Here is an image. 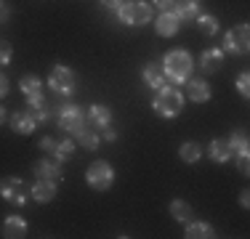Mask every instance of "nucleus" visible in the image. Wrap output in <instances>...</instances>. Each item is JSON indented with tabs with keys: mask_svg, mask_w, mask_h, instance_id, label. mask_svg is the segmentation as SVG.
<instances>
[{
	"mask_svg": "<svg viewBox=\"0 0 250 239\" xmlns=\"http://www.w3.org/2000/svg\"><path fill=\"white\" fill-rule=\"evenodd\" d=\"M163 64H165V75H170L178 82L192 75V56L187 51H168Z\"/></svg>",
	"mask_w": 250,
	"mask_h": 239,
	"instance_id": "obj_1",
	"label": "nucleus"
},
{
	"mask_svg": "<svg viewBox=\"0 0 250 239\" xmlns=\"http://www.w3.org/2000/svg\"><path fill=\"white\" fill-rule=\"evenodd\" d=\"M154 109H157V115L163 117H176L181 115L184 109V96L176 91V88H160L157 99H154Z\"/></svg>",
	"mask_w": 250,
	"mask_h": 239,
	"instance_id": "obj_2",
	"label": "nucleus"
},
{
	"mask_svg": "<svg viewBox=\"0 0 250 239\" xmlns=\"http://www.w3.org/2000/svg\"><path fill=\"white\" fill-rule=\"evenodd\" d=\"M117 16L123 24H146L152 21V8L141 0H130V3H123L117 8Z\"/></svg>",
	"mask_w": 250,
	"mask_h": 239,
	"instance_id": "obj_3",
	"label": "nucleus"
},
{
	"mask_svg": "<svg viewBox=\"0 0 250 239\" xmlns=\"http://www.w3.org/2000/svg\"><path fill=\"white\" fill-rule=\"evenodd\" d=\"M112 181H115V170H112V165H106L104 159H99V162H93L88 167V186L91 189L106 191L112 186Z\"/></svg>",
	"mask_w": 250,
	"mask_h": 239,
	"instance_id": "obj_4",
	"label": "nucleus"
},
{
	"mask_svg": "<svg viewBox=\"0 0 250 239\" xmlns=\"http://www.w3.org/2000/svg\"><path fill=\"white\" fill-rule=\"evenodd\" d=\"M56 120H59V128L75 133L77 128H83V112L77 109L75 104H64L56 109Z\"/></svg>",
	"mask_w": 250,
	"mask_h": 239,
	"instance_id": "obj_5",
	"label": "nucleus"
},
{
	"mask_svg": "<svg viewBox=\"0 0 250 239\" xmlns=\"http://www.w3.org/2000/svg\"><path fill=\"white\" fill-rule=\"evenodd\" d=\"M224 43H226V51H231V53H248V45H250V29H248V24H240V27L229 29Z\"/></svg>",
	"mask_w": 250,
	"mask_h": 239,
	"instance_id": "obj_6",
	"label": "nucleus"
},
{
	"mask_svg": "<svg viewBox=\"0 0 250 239\" xmlns=\"http://www.w3.org/2000/svg\"><path fill=\"white\" fill-rule=\"evenodd\" d=\"M48 85L56 93H72L75 91V72L67 67H53L51 77H48Z\"/></svg>",
	"mask_w": 250,
	"mask_h": 239,
	"instance_id": "obj_7",
	"label": "nucleus"
},
{
	"mask_svg": "<svg viewBox=\"0 0 250 239\" xmlns=\"http://www.w3.org/2000/svg\"><path fill=\"white\" fill-rule=\"evenodd\" d=\"M0 191H3V197L11 202V205H24L27 202L24 181H21V178H5V181L0 183Z\"/></svg>",
	"mask_w": 250,
	"mask_h": 239,
	"instance_id": "obj_8",
	"label": "nucleus"
},
{
	"mask_svg": "<svg viewBox=\"0 0 250 239\" xmlns=\"http://www.w3.org/2000/svg\"><path fill=\"white\" fill-rule=\"evenodd\" d=\"M109 120H112V112L106 109L104 104H93L91 106V112H88V128H93V130H104L106 125H109Z\"/></svg>",
	"mask_w": 250,
	"mask_h": 239,
	"instance_id": "obj_9",
	"label": "nucleus"
},
{
	"mask_svg": "<svg viewBox=\"0 0 250 239\" xmlns=\"http://www.w3.org/2000/svg\"><path fill=\"white\" fill-rule=\"evenodd\" d=\"M178 27H181V19H178L173 11H163V16L157 19V32L163 38H173L178 32Z\"/></svg>",
	"mask_w": 250,
	"mask_h": 239,
	"instance_id": "obj_10",
	"label": "nucleus"
},
{
	"mask_svg": "<svg viewBox=\"0 0 250 239\" xmlns=\"http://www.w3.org/2000/svg\"><path fill=\"white\" fill-rule=\"evenodd\" d=\"M208 152H210V159H216V162H226V159L234 157V149H231L229 139H216V141H210Z\"/></svg>",
	"mask_w": 250,
	"mask_h": 239,
	"instance_id": "obj_11",
	"label": "nucleus"
},
{
	"mask_svg": "<svg viewBox=\"0 0 250 239\" xmlns=\"http://www.w3.org/2000/svg\"><path fill=\"white\" fill-rule=\"evenodd\" d=\"M173 5H176L173 14L181 21H194L200 16V0H178V3H173Z\"/></svg>",
	"mask_w": 250,
	"mask_h": 239,
	"instance_id": "obj_12",
	"label": "nucleus"
},
{
	"mask_svg": "<svg viewBox=\"0 0 250 239\" xmlns=\"http://www.w3.org/2000/svg\"><path fill=\"white\" fill-rule=\"evenodd\" d=\"M56 197V183L48 178H38V183L32 186V199L35 202H51Z\"/></svg>",
	"mask_w": 250,
	"mask_h": 239,
	"instance_id": "obj_13",
	"label": "nucleus"
},
{
	"mask_svg": "<svg viewBox=\"0 0 250 239\" xmlns=\"http://www.w3.org/2000/svg\"><path fill=\"white\" fill-rule=\"evenodd\" d=\"M35 176L56 181V178H62V165L56 159H40V162H35Z\"/></svg>",
	"mask_w": 250,
	"mask_h": 239,
	"instance_id": "obj_14",
	"label": "nucleus"
},
{
	"mask_svg": "<svg viewBox=\"0 0 250 239\" xmlns=\"http://www.w3.org/2000/svg\"><path fill=\"white\" fill-rule=\"evenodd\" d=\"M27 115L32 117L35 122H45V120H48V104H45V99L40 93L29 96V112Z\"/></svg>",
	"mask_w": 250,
	"mask_h": 239,
	"instance_id": "obj_15",
	"label": "nucleus"
},
{
	"mask_svg": "<svg viewBox=\"0 0 250 239\" xmlns=\"http://www.w3.org/2000/svg\"><path fill=\"white\" fill-rule=\"evenodd\" d=\"M144 82L149 88H163L165 82V69L160 64H146L144 67Z\"/></svg>",
	"mask_w": 250,
	"mask_h": 239,
	"instance_id": "obj_16",
	"label": "nucleus"
},
{
	"mask_svg": "<svg viewBox=\"0 0 250 239\" xmlns=\"http://www.w3.org/2000/svg\"><path fill=\"white\" fill-rule=\"evenodd\" d=\"M24 234H27V223L21 218H16V215H11V218L3 223V237L19 239V237H24Z\"/></svg>",
	"mask_w": 250,
	"mask_h": 239,
	"instance_id": "obj_17",
	"label": "nucleus"
},
{
	"mask_svg": "<svg viewBox=\"0 0 250 239\" xmlns=\"http://www.w3.org/2000/svg\"><path fill=\"white\" fill-rule=\"evenodd\" d=\"M11 128H14V133H21V136H29L35 130V120L29 115H21V112H16V115H11Z\"/></svg>",
	"mask_w": 250,
	"mask_h": 239,
	"instance_id": "obj_18",
	"label": "nucleus"
},
{
	"mask_svg": "<svg viewBox=\"0 0 250 239\" xmlns=\"http://www.w3.org/2000/svg\"><path fill=\"white\" fill-rule=\"evenodd\" d=\"M221 64H224V53L218 51V48H210V51L202 53V69H205V72L221 69Z\"/></svg>",
	"mask_w": 250,
	"mask_h": 239,
	"instance_id": "obj_19",
	"label": "nucleus"
},
{
	"mask_svg": "<svg viewBox=\"0 0 250 239\" xmlns=\"http://www.w3.org/2000/svg\"><path fill=\"white\" fill-rule=\"evenodd\" d=\"M189 99L192 101H208L210 99V88L205 80H192L189 82Z\"/></svg>",
	"mask_w": 250,
	"mask_h": 239,
	"instance_id": "obj_20",
	"label": "nucleus"
},
{
	"mask_svg": "<svg viewBox=\"0 0 250 239\" xmlns=\"http://www.w3.org/2000/svg\"><path fill=\"white\" fill-rule=\"evenodd\" d=\"M187 237L189 239H208V237H213V226L210 223H202V220H197V223H192V220H189Z\"/></svg>",
	"mask_w": 250,
	"mask_h": 239,
	"instance_id": "obj_21",
	"label": "nucleus"
},
{
	"mask_svg": "<svg viewBox=\"0 0 250 239\" xmlns=\"http://www.w3.org/2000/svg\"><path fill=\"white\" fill-rule=\"evenodd\" d=\"M75 133H77L80 146H85V149H96L99 146V136H96V130H93V128H77Z\"/></svg>",
	"mask_w": 250,
	"mask_h": 239,
	"instance_id": "obj_22",
	"label": "nucleus"
},
{
	"mask_svg": "<svg viewBox=\"0 0 250 239\" xmlns=\"http://www.w3.org/2000/svg\"><path fill=\"white\" fill-rule=\"evenodd\" d=\"M170 215H173L176 220H192V207L184 199H173L170 202Z\"/></svg>",
	"mask_w": 250,
	"mask_h": 239,
	"instance_id": "obj_23",
	"label": "nucleus"
},
{
	"mask_svg": "<svg viewBox=\"0 0 250 239\" xmlns=\"http://www.w3.org/2000/svg\"><path fill=\"white\" fill-rule=\"evenodd\" d=\"M200 143H194V141H187V143H181V159L184 162H197L200 159Z\"/></svg>",
	"mask_w": 250,
	"mask_h": 239,
	"instance_id": "obj_24",
	"label": "nucleus"
},
{
	"mask_svg": "<svg viewBox=\"0 0 250 239\" xmlns=\"http://www.w3.org/2000/svg\"><path fill=\"white\" fill-rule=\"evenodd\" d=\"M194 21L200 24V29H202V32H205V35H216V29H218V19H216V16L200 14L197 19H194Z\"/></svg>",
	"mask_w": 250,
	"mask_h": 239,
	"instance_id": "obj_25",
	"label": "nucleus"
},
{
	"mask_svg": "<svg viewBox=\"0 0 250 239\" xmlns=\"http://www.w3.org/2000/svg\"><path fill=\"white\" fill-rule=\"evenodd\" d=\"M19 85H21V91H24L27 96L40 93V80H38L35 75H24V77H21V82H19Z\"/></svg>",
	"mask_w": 250,
	"mask_h": 239,
	"instance_id": "obj_26",
	"label": "nucleus"
},
{
	"mask_svg": "<svg viewBox=\"0 0 250 239\" xmlns=\"http://www.w3.org/2000/svg\"><path fill=\"white\" fill-rule=\"evenodd\" d=\"M53 154H56V159H69V157L75 154V143H72V141H62V143H56Z\"/></svg>",
	"mask_w": 250,
	"mask_h": 239,
	"instance_id": "obj_27",
	"label": "nucleus"
},
{
	"mask_svg": "<svg viewBox=\"0 0 250 239\" xmlns=\"http://www.w3.org/2000/svg\"><path fill=\"white\" fill-rule=\"evenodd\" d=\"M229 143H231V149H234L237 154L248 152V139H245V136H242V133H234V136H231V139H229Z\"/></svg>",
	"mask_w": 250,
	"mask_h": 239,
	"instance_id": "obj_28",
	"label": "nucleus"
},
{
	"mask_svg": "<svg viewBox=\"0 0 250 239\" xmlns=\"http://www.w3.org/2000/svg\"><path fill=\"white\" fill-rule=\"evenodd\" d=\"M11 43L8 40H0V67H3V64H8L11 61Z\"/></svg>",
	"mask_w": 250,
	"mask_h": 239,
	"instance_id": "obj_29",
	"label": "nucleus"
},
{
	"mask_svg": "<svg viewBox=\"0 0 250 239\" xmlns=\"http://www.w3.org/2000/svg\"><path fill=\"white\" fill-rule=\"evenodd\" d=\"M248 82H250L248 72H242V75L237 77V91H240L242 96H248V93H250V85H248Z\"/></svg>",
	"mask_w": 250,
	"mask_h": 239,
	"instance_id": "obj_30",
	"label": "nucleus"
},
{
	"mask_svg": "<svg viewBox=\"0 0 250 239\" xmlns=\"http://www.w3.org/2000/svg\"><path fill=\"white\" fill-rule=\"evenodd\" d=\"M40 149H43V152H53V149H56V141L45 136V139H40Z\"/></svg>",
	"mask_w": 250,
	"mask_h": 239,
	"instance_id": "obj_31",
	"label": "nucleus"
},
{
	"mask_svg": "<svg viewBox=\"0 0 250 239\" xmlns=\"http://www.w3.org/2000/svg\"><path fill=\"white\" fill-rule=\"evenodd\" d=\"M237 167H240L242 173H248V167H250V159H248V152H242L240 154V159H237Z\"/></svg>",
	"mask_w": 250,
	"mask_h": 239,
	"instance_id": "obj_32",
	"label": "nucleus"
},
{
	"mask_svg": "<svg viewBox=\"0 0 250 239\" xmlns=\"http://www.w3.org/2000/svg\"><path fill=\"white\" fill-rule=\"evenodd\" d=\"M173 3H176V0H154V5H157L160 11H170V8H173Z\"/></svg>",
	"mask_w": 250,
	"mask_h": 239,
	"instance_id": "obj_33",
	"label": "nucleus"
},
{
	"mask_svg": "<svg viewBox=\"0 0 250 239\" xmlns=\"http://www.w3.org/2000/svg\"><path fill=\"white\" fill-rule=\"evenodd\" d=\"M101 5H104V8H120V5H123V0H101Z\"/></svg>",
	"mask_w": 250,
	"mask_h": 239,
	"instance_id": "obj_34",
	"label": "nucleus"
},
{
	"mask_svg": "<svg viewBox=\"0 0 250 239\" xmlns=\"http://www.w3.org/2000/svg\"><path fill=\"white\" fill-rule=\"evenodd\" d=\"M5 93H8V77L0 75V96H5Z\"/></svg>",
	"mask_w": 250,
	"mask_h": 239,
	"instance_id": "obj_35",
	"label": "nucleus"
},
{
	"mask_svg": "<svg viewBox=\"0 0 250 239\" xmlns=\"http://www.w3.org/2000/svg\"><path fill=\"white\" fill-rule=\"evenodd\" d=\"M104 139H106V141H115V139H117V133H115V130L109 128V125H106V128H104Z\"/></svg>",
	"mask_w": 250,
	"mask_h": 239,
	"instance_id": "obj_36",
	"label": "nucleus"
},
{
	"mask_svg": "<svg viewBox=\"0 0 250 239\" xmlns=\"http://www.w3.org/2000/svg\"><path fill=\"white\" fill-rule=\"evenodd\" d=\"M8 14H11V11L5 8V5H0V24H3L5 19H8Z\"/></svg>",
	"mask_w": 250,
	"mask_h": 239,
	"instance_id": "obj_37",
	"label": "nucleus"
},
{
	"mask_svg": "<svg viewBox=\"0 0 250 239\" xmlns=\"http://www.w3.org/2000/svg\"><path fill=\"white\" fill-rule=\"evenodd\" d=\"M240 205H242V207H248V205H250V197H248V191L240 197Z\"/></svg>",
	"mask_w": 250,
	"mask_h": 239,
	"instance_id": "obj_38",
	"label": "nucleus"
},
{
	"mask_svg": "<svg viewBox=\"0 0 250 239\" xmlns=\"http://www.w3.org/2000/svg\"><path fill=\"white\" fill-rule=\"evenodd\" d=\"M3 120H5V109L0 106V122H3Z\"/></svg>",
	"mask_w": 250,
	"mask_h": 239,
	"instance_id": "obj_39",
	"label": "nucleus"
},
{
	"mask_svg": "<svg viewBox=\"0 0 250 239\" xmlns=\"http://www.w3.org/2000/svg\"><path fill=\"white\" fill-rule=\"evenodd\" d=\"M0 5H3V0H0Z\"/></svg>",
	"mask_w": 250,
	"mask_h": 239,
	"instance_id": "obj_40",
	"label": "nucleus"
}]
</instances>
